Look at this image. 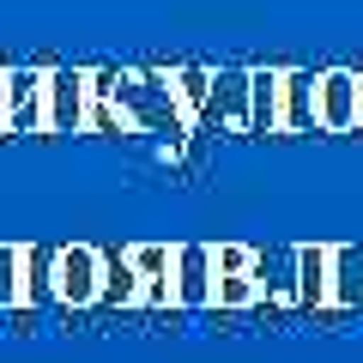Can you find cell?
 Returning <instances> with one entry per match:
<instances>
[{
  "mask_svg": "<svg viewBox=\"0 0 363 363\" xmlns=\"http://www.w3.org/2000/svg\"><path fill=\"white\" fill-rule=\"evenodd\" d=\"M315 109H321V133H357L363 128V73L321 67V79H315Z\"/></svg>",
  "mask_w": 363,
  "mask_h": 363,
  "instance_id": "obj_2",
  "label": "cell"
},
{
  "mask_svg": "<svg viewBox=\"0 0 363 363\" xmlns=\"http://www.w3.org/2000/svg\"><path fill=\"white\" fill-rule=\"evenodd\" d=\"M18 272H25V255L18 248H0V303L18 291Z\"/></svg>",
  "mask_w": 363,
  "mask_h": 363,
  "instance_id": "obj_13",
  "label": "cell"
},
{
  "mask_svg": "<svg viewBox=\"0 0 363 363\" xmlns=\"http://www.w3.org/2000/svg\"><path fill=\"white\" fill-rule=\"evenodd\" d=\"M55 285H61V297H73V303L97 297V255H91V248H61V260H55Z\"/></svg>",
  "mask_w": 363,
  "mask_h": 363,
  "instance_id": "obj_8",
  "label": "cell"
},
{
  "mask_svg": "<svg viewBox=\"0 0 363 363\" xmlns=\"http://www.w3.org/2000/svg\"><path fill=\"white\" fill-rule=\"evenodd\" d=\"M169 85H176L182 121L200 128V121H206V104H212V67H169Z\"/></svg>",
  "mask_w": 363,
  "mask_h": 363,
  "instance_id": "obj_7",
  "label": "cell"
},
{
  "mask_svg": "<svg viewBox=\"0 0 363 363\" xmlns=\"http://www.w3.org/2000/svg\"><path fill=\"white\" fill-rule=\"evenodd\" d=\"M176 279H182V297L188 303H206L212 297V248H182L176 255Z\"/></svg>",
  "mask_w": 363,
  "mask_h": 363,
  "instance_id": "obj_9",
  "label": "cell"
},
{
  "mask_svg": "<svg viewBox=\"0 0 363 363\" xmlns=\"http://www.w3.org/2000/svg\"><path fill=\"white\" fill-rule=\"evenodd\" d=\"M200 128L218 133H248V67H218L212 73V104Z\"/></svg>",
  "mask_w": 363,
  "mask_h": 363,
  "instance_id": "obj_4",
  "label": "cell"
},
{
  "mask_svg": "<svg viewBox=\"0 0 363 363\" xmlns=\"http://www.w3.org/2000/svg\"><path fill=\"white\" fill-rule=\"evenodd\" d=\"M0 133H49V67H0Z\"/></svg>",
  "mask_w": 363,
  "mask_h": 363,
  "instance_id": "obj_1",
  "label": "cell"
},
{
  "mask_svg": "<svg viewBox=\"0 0 363 363\" xmlns=\"http://www.w3.org/2000/svg\"><path fill=\"white\" fill-rule=\"evenodd\" d=\"M248 133H285V67H248Z\"/></svg>",
  "mask_w": 363,
  "mask_h": 363,
  "instance_id": "obj_5",
  "label": "cell"
},
{
  "mask_svg": "<svg viewBox=\"0 0 363 363\" xmlns=\"http://www.w3.org/2000/svg\"><path fill=\"white\" fill-rule=\"evenodd\" d=\"M248 267H255V260H248V248H236V242H224L218 255H212V272H218V279H242Z\"/></svg>",
  "mask_w": 363,
  "mask_h": 363,
  "instance_id": "obj_11",
  "label": "cell"
},
{
  "mask_svg": "<svg viewBox=\"0 0 363 363\" xmlns=\"http://www.w3.org/2000/svg\"><path fill=\"white\" fill-rule=\"evenodd\" d=\"M218 297L224 303H248V297H255V279H248V272H242V279H218Z\"/></svg>",
  "mask_w": 363,
  "mask_h": 363,
  "instance_id": "obj_14",
  "label": "cell"
},
{
  "mask_svg": "<svg viewBox=\"0 0 363 363\" xmlns=\"http://www.w3.org/2000/svg\"><path fill=\"white\" fill-rule=\"evenodd\" d=\"M315 79L303 67H285V133H321V109H315Z\"/></svg>",
  "mask_w": 363,
  "mask_h": 363,
  "instance_id": "obj_6",
  "label": "cell"
},
{
  "mask_svg": "<svg viewBox=\"0 0 363 363\" xmlns=\"http://www.w3.org/2000/svg\"><path fill=\"white\" fill-rule=\"evenodd\" d=\"M333 279H339V297H345V303L363 297V255H357V248H339V255H333Z\"/></svg>",
  "mask_w": 363,
  "mask_h": 363,
  "instance_id": "obj_10",
  "label": "cell"
},
{
  "mask_svg": "<svg viewBox=\"0 0 363 363\" xmlns=\"http://www.w3.org/2000/svg\"><path fill=\"white\" fill-rule=\"evenodd\" d=\"M128 260L145 272V279H152V285H164V272H169V248H133Z\"/></svg>",
  "mask_w": 363,
  "mask_h": 363,
  "instance_id": "obj_12",
  "label": "cell"
},
{
  "mask_svg": "<svg viewBox=\"0 0 363 363\" xmlns=\"http://www.w3.org/2000/svg\"><path fill=\"white\" fill-rule=\"evenodd\" d=\"M49 133H91V67H49Z\"/></svg>",
  "mask_w": 363,
  "mask_h": 363,
  "instance_id": "obj_3",
  "label": "cell"
}]
</instances>
